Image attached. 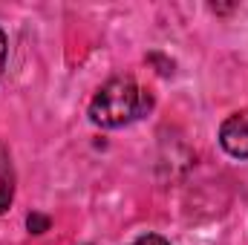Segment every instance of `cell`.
<instances>
[{
    "instance_id": "1",
    "label": "cell",
    "mask_w": 248,
    "mask_h": 245,
    "mask_svg": "<svg viewBox=\"0 0 248 245\" xmlns=\"http://www.w3.org/2000/svg\"><path fill=\"white\" fill-rule=\"evenodd\" d=\"M150 110V95L133 78L107 81L90 101V119L98 127H124Z\"/></svg>"
},
{
    "instance_id": "2",
    "label": "cell",
    "mask_w": 248,
    "mask_h": 245,
    "mask_svg": "<svg viewBox=\"0 0 248 245\" xmlns=\"http://www.w3.org/2000/svg\"><path fill=\"white\" fill-rule=\"evenodd\" d=\"M219 144L228 156L248 159V113H237L219 127Z\"/></svg>"
},
{
    "instance_id": "3",
    "label": "cell",
    "mask_w": 248,
    "mask_h": 245,
    "mask_svg": "<svg viewBox=\"0 0 248 245\" xmlns=\"http://www.w3.org/2000/svg\"><path fill=\"white\" fill-rule=\"evenodd\" d=\"M26 225H29V231H32V234H44V231L49 228V216L29 214V216H26Z\"/></svg>"
},
{
    "instance_id": "4",
    "label": "cell",
    "mask_w": 248,
    "mask_h": 245,
    "mask_svg": "<svg viewBox=\"0 0 248 245\" xmlns=\"http://www.w3.org/2000/svg\"><path fill=\"white\" fill-rule=\"evenodd\" d=\"M9 202H12V182H6V176H3V182H0V214L9 208Z\"/></svg>"
},
{
    "instance_id": "5",
    "label": "cell",
    "mask_w": 248,
    "mask_h": 245,
    "mask_svg": "<svg viewBox=\"0 0 248 245\" xmlns=\"http://www.w3.org/2000/svg\"><path fill=\"white\" fill-rule=\"evenodd\" d=\"M130 245H170V243L162 240V237H156V234H147V237H139L136 243H130Z\"/></svg>"
},
{
    "instance_id": "6",
    "label": "cell",
    "mask_w": 248,
    "mask_h": 245,
    "mask_svg": "<svg viewBox=\"0 0 248 245\" xmlns=\"http://www.w3.org/2000/svg\"><path fill=\"white\" fill-rule=\"evenodd\" d=\"M3 63H6V38L0 32V72H3Z\"/></svg>"
}]
</instances>
